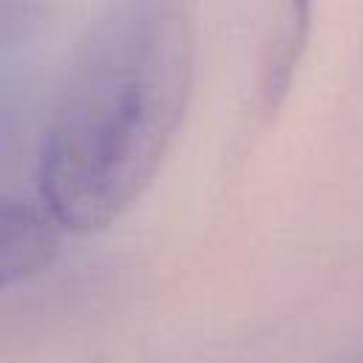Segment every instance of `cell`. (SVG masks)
<instances>
[{
	"label": "cell",
	"instance_id": "6da1fadb",
	"mask_svg": "<svg viewBox=\"0 0 363 363\" xmlns=\"http://www.w3.org/2000/svg\"><path fill=\"white\" fill-rule=\"evenodd\" d=\"M196 82L187 0H108L40 147L37 196L68 233L111 227L167 159Z\"/></svg>",
	"mask_w": 363,
	"mask_h": 363
},
{
	"label": "cell",
	"instance_id": "7a4b0ae2",
	"mask_svg": "<svg viewBox=\"0 0 363 363\" xmlns=\"http://www.w3.org/2000/svg\"><path fill=\"white\" fill-rule=\"evenodd\" d=\"M60 221L43 199H6L0 213V272L6 284L37 275L57 252Z\"/></svg>",
	"mask_w": 363,
	"mask_h": 363
},
{
	"label": "cell",
	"instance_id": "3957f363",
	"mask_svg": "<svg viewBox=\"0 0 363 363\" xmlns=\"http://www.w3.org/2000/svg\"><path fill=\"white\" fill-rule=\"evenodd\" d=\"M309 26H312V0H284L281 28H278L269 62L264 68V85H261V99H264L267 111H272L281 102V96L286 94L292 71L303 54Z\"/></svg>",
	"mask_w": 363,
	"mask_h": 363
}]
</instances>
